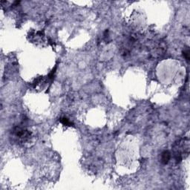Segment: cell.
I'll list each match as a JSON object with an SVG mask.
<instances>
[{"mask_svg": "<svg viewBox=\"0 0 190 190\" xmlns=\"http://www.w3.org/2000/svg\"><path fill=\"white\" fill-rule=\"evenodd\" d=\"M174 156L177 163L182 161L184 158L188 156L189 152V141L188 138H181L176 141L173 145Z\"/></svg>", "mask_w": 190, "mask_h": 190, "instance_id": "6da1fadb", "label": "cell"}, {"mask_svg": "<svg viewBox=\"0 0 190 190\" xmlns=\"http://www.w3.org/2000/svg\"><path fill=\"white\" fill-rule=\"evenodd\" d=\"M12 135L15 137L18 143H26L30 140L31 132L22 126H16L12 131Z\"/></svg>", "mask_w": 190, "mask_h": 190, "instance_id": "7a4b0ae2", "label": "cell"}, {"mask_svg": "<svg viewBox=\"0 0 190 190\" xmlns=\"http://www.w3.org/2000/svg\"><path fill=\"white\" fill-rule=\"evenodd\" d=\"M170 158H171V154L169 151H164L162 152L161 154V162L162 164H167L169 162Z\"/></svg>", "mask_w": 190, "mask_h": 190, "instance_id": "3957f363", "label": "cell"}, {"mask_svg": "<svg viewBox=\"0 0 190 190\" xmlns=\"http://www.w3.org/2000/svg\"><path fill=\"white\" fill-rule=\"evenodd\" d=\"M60 122H61L62 123H63L64 126H72V123L71 122H70L69 120L68 119L67 117H61L60 118Z\"/></svg>", "mask_w": 190, "mask_h": 190, "instance_id": "277c9868", "label": "cell"}, {"mask_svg": "<svg viewBox=\"0 0 190 190\" xmlns=\"http://www.w3.org/2000/svg\"><path fill=\"white\" fill-rule=\"evenodd\" d=\"M183 53H184V58H185L186 60V61L189 63V59H190V57H189V49L186 48V50H184V51L183 52Z\"/></svg>", "mask_w": 190, "mask_h": 190, "instance_id": "5b68a950", "label": "cell"}]
</instances>
